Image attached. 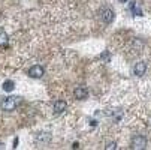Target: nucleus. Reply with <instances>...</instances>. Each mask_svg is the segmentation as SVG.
Instances as JSON below:
<instances>
[{
  "label": "nucleus",
  "instance_id": "11",
  "mask_svg": "<svg viewBox=\"0 0 151 150\" xmlns=\"http://www.w3.org/2000/svg\"><path fill=\"white\" fill-rule=\"evenodd\" d=\"M50 138H51V137H50L48 134H47V135H44V134H39V135H37V140H42V141H47V143L50 141Z\"/></svg>",
  "mask_w": 151,
  "mask_h": 150
},
{
  "label": "nucleus",
  "instance_id": "2",
  "mask_svg": "<svg viewBox=\"0 0 151 150\" xmlns=\"http://www.w3.org/2000/svg\"><path fill=\"white\" fill-rule=\"evenodd\" d=\"M100 18L105 24H111L114 21V11L111 8H105L100 11Z\"/></svg>",
  "mask_w": 151,
  "mask_h": 150
},
{
  "label": "nucleus",
  "instance_id": "7",
  "mask_svg": "<svg viewBox=\"0 0 151 150\" xmlns=\"http://www.w3.org/2000/svg\"><path fill=\"white\" fill-rule=\"evenodd\" d=\"M145 71H147L145 62H138L136 65H135V68H133V72H135V75H138V77H142V75L145 74Z\"/></svg>",
  "mask_w": 151,
  "mask_h": 150
},
{
  "label": "nucleus",
  "instance_id": "1",
  "mask_svg": "<svg viewBox=\"0 0 151 150\" xmlns=\"http://www.w3.org/2000/svg\"><path fill=\"white\" fill-rule=\"evenodd\" d=\"M19 104H21V98L19 96H8V98L2 99V102H0V108H2L3 111H14Z\"/></svg>",
  "mask_w": 151,
  "mask_h": 150
},
{
  "label": "nucleus",
  "instance_id": "12",
  "mask_svg": "<svg viewBox=\"0 0 151 150\" xmlns=\"http://www.w3.org/2000/svg\"><path fill=\"white\" fill-rule=\"evenodd\" d=\"M100 57H102L103 60H109V57H111V56H109V53L106 51V53H102V56H100Z\"/></svg>",
  "mask_w": 151,
  "mask_h": 150
},
{
  "label": "nucleus",
  "instance_id": "15",
  "mask_svg": "<svg viewBox=\"0 0 151 150\" xmlns=\"http://www.w3.org/2000/svg\"><path fill=\"white\" fill-rule=\"evenodd\" d=\"M3 147V143H0V149H2Z\"/></svg>",
  "mask_w": 151,
  "mask_h": 150
},
{
  "label": "nucleus",
  "instance_id": "3",
  "mask_svg": "<svg viewBox=\"0 0 151 150\" xmlns=\"http://www.w3.org/2000/svg\"><path fill=\"white\" fill-rule=\"evenodd\" d=\"M132 147L133 149H145L147 147V138L142 135H135L132 138Z\"/></svg>",
  "mask_w": 151,
  "mask_h": 150
},
{
  "label": "nucleus",
  "instance_id": "9",
  "mask_svg": "<svg viewBox=\"0 0 151 150\" xmlns=\"http://www.w3.org/2000/svg\"><path fill=\"white\" fill-rule=\"evenodd\" d=\"M8 44H9V36L6 35L5 30L0 29V47L5 48V47H8Z\"/></svg>",
  "mask_w": 151,
  "mask_h": 150
},
{
  "label": "nucleus",
  "instance_id": "14",
  "mask_svg": "<svg viewBox=\"0 0 151 150\" xmlns=\"http://www.w3.org/2000/svg\"><path fill=\"white\" fill-rule=\"evenodd\" d=\"M118 2H121V3H126V2H129V0H118Z\"/></svg>",
  "mask_w": 151,
  "mask_h": 150
},
{
  "label": "nucleus",
  "instance_id": "4",
  "mask_svg": "<svg viewBox=\"0 0 151 150\" xmlns=\"http://www.w3.org/2000/svg\"><path fill=\"white\" fill-rule=\"evenodd\" d=\"M44 74H45V71L40 65H35L29 69V77H32V78H42Z\"/></svg>",
  "mask_w": 151,
  "mask_h": 150
},
{
  "label": "nucleus",
  "instance_id": "10",
  "mask_svg": "<svg viewBox=\"0 0 151 150\" xmlns=\"http://www.w3.org/2000/svg\"><path fill=\"white\" fill-rule=\"evenodd\" d=\"M14 89H15V83L14 81H11V80L9 81H5V84H3V90L5 92H12Z\"/></svg>",
  "mask_w": 151,
  "mask_h": 150
},
{
  "label": "nucleus",
  "instance_id": "8",
  "mask_svg": "<svg viewBox=\"0 0 151 150\" xmlns=\"http://www.w3.org/2000/svg\"><path fill=\"white\" fill-rule=\"evenodd\" d=\"M129 9L132 11V14H133V15H138V17H141V15H142V11H141V8L138 6V2H136V0H132L130 5H129Z\"/></svg>",
  "mask_w": 151,
  "mask_h": 150
},
{
  "label": "nucleus",
  "instance_id": "13",
  "mask_svg": "<svg viewBox=\"0 0 151 150\" xmlns=\"http://www.w3.org/2000/svg\"><path fill=\"white\" fill-rule=\"evenodd\" d=\"M106 149H108V150H111V149H117V143H109V144L106 146Z\"/></svg>",
  "mask_w": 151,
  "mask_h": 150
},
{
  "label": "nucleus",
  "instance_id": "5",
  "mask_svg": "<svg viewBox=\"0 0 151 150\" xmlns=\"http://www.w3.org/2000/svg\"><path fill=\"white\" fill-rule=\"evenodd\" d=\"M73 96L76 98V99H87L88 98V90L85 89V87H82V86H79V87H76L75 89V92H73Z\"/></svg>",
  "mask_w": 151,
  "mask_h": 150
},
{
  "label": "nucleus",
  "instance_id": "6",
  "mask_svg": "<svg viewBox=\"0 0 151 150\" xmlns=\"http://www.w3.org/2000/svg\"><path fill=\"white\" fill-rule=\"evenodd\" d=\"M66 108H68V104L64 101H57V102H54V107H52L54 114H61L66 111Z\"/></svg>",
  "mask_w": 151,
  "mask_h": 150
}]
</instances>
